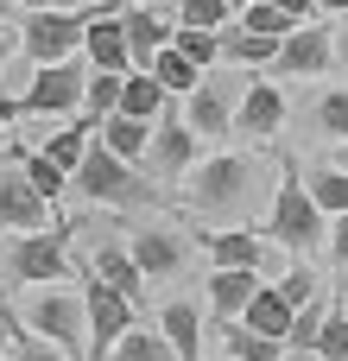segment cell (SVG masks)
Listing matches in <instances>:
<instances>
[{
    "mask_svg": "<svg viewBox=\"0 0 348 361\" xmlns=\"http://www.w3.org/2000/svg\"><path fill=\"white\" fill-rule=\"evenodd\" d=\"M266 241H273V247H292L298 260H304L311 247H323V241H330V216L317 209V197H311V184L298 178V165H285L279 190H273V209H266Z\"/></svg>",
    "mask_w": 348,
    "mask_h": 361,
    "instance_id": "obj_1",
    "label": "cell"
},
{
    "mask_svg": "<svg viewBox=\"0 0 348 361\" xmlns=\"http://www.w3.org/2000/svg\"><path fill=\"white\" fill-rule=\"evenodd\" d=\"M184 184H190L184 197H190L197 216H235V209H247V197H254V159H241V152H216V159L190 165Z\"/></svg>",
    "mask_w": 348,
    "mask_h": 361,
    "instance_id": "obj_2",
    "label": "cell"
},
{
    "mask_svg": "<svg viewBox=\"0 0 348 361\" xmlns=\"http://www.w3.org/2000/svg\"><path fill=\"white\" fill-rule=\"evenodd\" d=\"M76 190L89 197V203H101V209H139L152 190H146V178H139V165H127L120 152H108L101 140H89V152H82V165H76Z\"/></svg>",
    "mask_w": 348,
    "mask_h": 361,
    "instance_id": "obj_3",
    "label": "cell"
},
{
    "mask_svg": "<svg viewBox=\"0 0 348 361\" xmlns=\"http://www.w3.org/2000/svg\"><path fill=\"white\" fill-rule=\"evenodd\" d=\"M95 6H101V0H95ZM95 6H89V13H95ZM89 13H76V6L25 13V19H19V57H25V63H63V57H82Z\"/></svg>",
    "mask_w": 348,
    "mask_h": 361,
    "instance_id": "obj_4",
    "label": "cell"
},
{
    "mask_svg": "<svg viewBox=\"0 0 348 361\" xmlns=\"http://www.w3.org/2000/svg\"><path fill=\"white\" fill-rule=\"evenodd\" d=\"M82 89H89V57H63V63H32V82L19 89V114H82Z\"/></svg>",
    "mask_w": 348,
    "mask_h": 361,
    "instance_id": "obj_5",
    "label": "cell"
},
{
    "mask_svg": "<svg viewBox=\"0 0 348 361\" xmlns=\"http://www.w3.org/2000/svg\"><path fill=\"white\" fill-rule=\"evenodd\" d=\"M25 324L57 343L70 361H89V311H82V292H57V286H38V298L25 305Z\"/></svg>",
    "mask_w": 348,
    "mask_h": 361,
    "instance_id": "obj_6",
    "label": "cell"
},
{
    "mask_svg": "<svg viewBox=\"0 0 348 361\" xmlns=\"http://www.w3.org/2000/svg\"><path fill=\"white\" fill-rule=\"evenodd\" d=\"M82 311H89V361H108V349L133 330V311H139V305L82 267Z\"/></svg>",
    "mask_w": 348,
    "mask_h": 361,
    "instance_id": "obj_7",
    "label": "cell"
},
{
    "mask_svg": "<svg viewBox=\"0 0 348 361\" xmlns=\"http://www.w3.org/2000/svg\"><path fill=\"white\" fill-rule=\"evenodd\" d=\"M70 228H32V235H13L6 241V267L19 286H57L70 273Z\"/></svg>",
    "mask_w": 348,
    "mask_h": 361,
    "instance_id": "obj_8",
    "label": "cell"
},
{
    "mask_svg": "<svg viewBox=\"0 0 348 361\" xmlns=\"http://www.w3.org/2000/svg\"><path fill=\"white\" fill-rule=\"evenodd\" d=\"M235 102H241V82L203 76V82L184 95V121L197 127V140H228V133H235Z\"/></svg>",
    "mask_w": 348,
    "mask_h": 361,
    "instance_id": "obj_9",
    "label": "cell"
},
{
    "mask_svg": "<svg viewBox=\"0 0 348 361\" xmlns=\"http://www.w3.org/2000/svg\"><path fill=\"white\" fill-rule=\"evenodd\" d=\"M197 127L184 121V108H165L159 121H152V171L159 178H190V165H197Z\"/></svg>",
    "mask_w": 348,
    "mask_h": 361,
    "instance_id": "obj_10",
    "label": "cell"
},
{
    "mask_svg": "<svg viewBox=\"0 0 348 361\" xmlns=\"http://www.w3.org/2000/svg\"><path fill=\"white\" fill-rule=\"evenodd\" d=\"M330 63H336V32H330V25H311V19H304V25L279 44V57H273L279 76H323Z\"/></svg>",
    "mask_w": 348,
    "mask_h": 361,
    "instance_id": "obj_11",
    "label": "cell"
},
{
    "mask_svg": "<svg viewBox=\"0 0 348 361\" xmlns=\"http://www.w3.org/2000/svg\"><path fill=\"white\" fill-rule=\"evenodd\" d=\"M82 57H89V70H133V44H127V25H120V13H108V6H95L89 13V32H82Z\"/></svg>",
    "mask_w": 348,
    "mask_h": 361,
    "instance_id": "obj_12",
    "label": "cell"
},
{
    "mask_svg": "<svg viewBox=\"0 0 348 361\" xmlns=\"http://www.w3.org/2000/svg\"><path fill=\"white\" fill-rule=\"evenodd\" d=\"M0 228H6V235L51 228V203L32 190V178H25V171H0Z\"/></svg>",
    "mask_w": 348,
    "mask_h": 361,
    "instance_id": "obj_13",
    "label": "cell"
},
{
    "mask_svg": "<svg viewBox=\"0 0 348 361\" xmlns=\"http://www.w3.org/2000/svg\"><path fill=\"white\" fill-rule=\"evenodd\" d=\"M279 127H285V89H273V82H247L241 102H235V133H247V140H273Z\"/></svg>",
    "mask_w": 348,
    "mask_h": 361,
    "instance_id": "obj_14",
    "label": "cell"
},
{
    "mask_svg": "<svg viewBox=\"0 0 348 361\" xmlns=\"http://www.w3.org/2000/svg\"><path fill=\"white\" fill-rule=\"evenodd\" d=\"M260 286H266V279H260L254 267H216L203 292H209V311H216L222 324H235V317L254 305V292H260Z\"/></svg>",
    "mask_w": 348,
    "mask_h": 361,
    "instance_id": "obj_15",
    "label": "cell"
},
{
    "mask_svg": "<svg viewBox=\"0 0 348 361\" xmlns=\"http://www.w3.org/2000/svg\"><path fill=\"white\" fill-rule=\"evenodd\" d=\"M120 25H127V44H133V70H146V63H152V57L171 44V32H178V25H171L159 6H139V0L120 13Z\"/></svg>",
    "mask_w": 348,
    "mask_h": 361,
    "instance_id": "obj_16",
    "label": "cell"
},
{
    "mask_svg": "<svg viewBox=\"0 0 348 361\" xmlns=\"http://www.w3.org/2000/svg\"><path fill=\"white\" fill-rule=\"evenodd\" d=\"M95 140L108 146V152H120L127 165H146L152 159V121H139V114H108V121H95Z\"/></svg>",
    "mask_w": 348,
    "mask_h": 361,
    "instance_id": "obj_17",
    "label": "cell"
},
{
    "mask_svg": "<svg viewBox=\"0 0 348 361\" xmlns=\"http://www.w3.org/2000/svg\"><path fill=\"white\" fill-rule=\"evenodd\" d=\"M133 247V260H139V273L146 279H171V273H184V235H171V228H146V235H133L127 241Z\"/></svg>",
    "mask_w": 348,
    "mask_h": 361,
    "instance_id": "obj_18",
    "label": "cell"
},
{
    "mask_svg": "<svg viewBox=\"0 0 348 361\" xmlns=\"http://www.w3.org/2000/svg\"><path fill=\"white\" fill-rule=\"evenodd\" d=\"M89 273H95V279H108L114 292H127L133 305L146 298V273H139V260H133V247H127V241H95Z\"/></svg>",
    "mask_w": 348,
    "mask_h": 361,
    "instance_id": "obj_19",
    "label": "cell"
},
{
    "mask_svg": "<svg viewBox=\"0 0 348 361\" xmlns=\"http://www.w3.org/2000/svg\"><path fill=\"white\" fill-rule=\"evenodd\" d=\"M203 247H209L216 267H254V273H266V260H273V241L254 235V228H222V235H209Z\"/></svg>",
    "mask_w": 348,
    "mask_h": 361,
    "instance_id": "obj_20",
    "label": "cell"
},
{
    "mask_svg": "<svg viewBox=\"0 0 348 361\" xmlns=\"http://www.w3.org/2000/svg\"><path fill=\"white\" fill-rule=\"evenodd\" d=\"M6 159H13V165L32 178V190H38L51 209H57V197H63V190H76V178H70L57 159H44V146H6Z\"/></svg>",
    "mask_w": 348,
    "mask_h": 361,
    "instance_id": "obj_21",
    "label": "cell"
},
{
    "mask_svg": "<svg viewBox=\"0 0 348 361\" xmlns=\"http://www.w3.org/2000/svg\"><path fill=\"white\" fill-rule=\"evenodd\" d=\"M159 330H165V343L178 349V361H203V311H197L190 298H171V305L159 311Z\"/></svg>",
    "mask_w": 348,
    "mask_h": 361,
    "instance_id": "obj_22",
    "label": "cell"
},
{
    "mask_svg": "<svg viewBox=\"0 0 348 361\" xmlns=\"http://www.w3.org/2000/svg\"><path fill=\"white\" fill-rule=\"evenodd\" d=\"M292 317H298V311H292V298H285L279 286H260V292H254V305L241 311V324H247V330H260V336H273V343H285V336H292Z\"/></svg>",
    "mask_w": 348,
    "mask_h": 361,
    "instance_id": "obj_23",
    "label": "cell"
},
{
    "mask_svg": "<svg viewBox=\"0 0 348 361\" xmlns=\"http://www.w3.org/2000/svg\"><path fill=\"white\" fill-rule=\"evenodd\" d=\"M279 44H285V38L247 32L241 19H228V25H222V57H228V63H241V70H260V63H273V57H279Z\"/></svg>",
    "mask_w": 348,
    "mask_h": 361,
    "instance_id": "obj_24",
    "label": "cell"
},
{
    "mask_svg": "<svg viewBox=\"0 0 348 361\" xmlns=\"http://www.w3.org/2000/svg\"><path fill=\"white\" fill-rule=\"evenodd\" d=\"M171 108V89L152 76V70H127V82H120V114H139V121H159Z\"/></svg>",
    "mask_w": 348,
    "mask_h": 361,
    "instance_id": "obj_25",
    "label": "cell"
},
{
    "mask_svg": "<svg viewBox=\"0 0 348 361\" xmlns=\"http://www.w3.org/2000/svg\"><path fill=\"white\" fill-rule=\"evenodd\" d=\"M222 349H228L235 361H285V355H292L285 343H273V336H260V330H247L241 317H235V324H222Z\"/></svg>",
    "mask_w": 348,
    "mask_h": 361,
    "instance_id": "obj_26",
    "label": "cell"
},
{
    "mask_svg": "<svg viewBox=\"0 0 348 361\" xmlns=\"http://www.w3.org/2000/svg\"><path fill=\"white\" fill-rule=\"evenodd\" d=\"M0 330H6V343H13V361H70L57 343H44V336H38L25 317H13L6 305H0Z\"/></svg>",
    "mask_w": 348,
    "mask_h": 361,
    "instance_id": "obj_27",
    "label": "cell"
},
{
    "mask_svg": "<svg viewBox=\"0 0 348 361\" xmlns=\"http://www.w3.org/2000/svg\"><path fill=\"white\" fill-rule=\"evenodd\" d=\"M89 140H95V121L82 114V121H70V127H57L51 140H44V159H57L70 178H76V165H82V152H89Z\"/></svg>",
    "mask_w": 348,
    "mask_h": 361,
    "instance_id": "obj_28",
    "label": "cell"
},
{
    "mask_svg": "<svg viewBox=\"0 0 348 361\" xmlns=\"http://www.w3.org/2000/svg\"><path fill=\"white\" fill-rule=\"evenodd\" d=\"M108 361H178V349L165 343V330H139V324H133V330L108 349Z\"/></svg>",
    "mask_w": 348,
    "mask_h": 361,
    "instance_id": "obj_29",
    "label": "cell"
},
{
    "mask_svg": "<svg viewBox=\"0 0 348 361\" xmlns=\"http://www.w3.org/2000/svg\"><path fill=\"white\" fill-rule=\"evenodd\" d=\"M146 70H152V76H159V82L171 89V95H190V89L203 82V70H197V63H190V57H184L178 44H165V51H159V57H152Z\"/></svg>",
    "mask_w": 348,
    "mask_h": 361,
    "instance_id": "obj_30",
    "label": "cell"
},
{
    "mask_svg": "<svg viewBox=\"0 0 348 361\" xmlns=\"http://www.w3.org/2000/svg\"><path fill=\"white\" fill-rule=\"evenodd\" d=\"M304 184H311V197H317L323 216H348V171L342 165H317Z\"/></svg>",
    "mask_w": 348,
    "mask_h": 361,
    "instance_id": "obj_31",
    "label": "cell"
},
{
    "mask_svg": "<svg viewBox=\"0 0 348 361\" xmlns=\"http://www.w3.org/2000/svg\"><path fill=\"white\" fill-rule=\"evenodd\" d=\"M120 70H89V89H82V114L89 121H108L114 108H120Z\"/></svg>",
    "mask_w": 348,
    "mask_h": 361,
    "instance_id": "obj_32",
    "label": "cell"
},
{
    "mask_svg": "<svg viewBox=\"0 0 348 361\" xmlns=\"http://www.w3.org/2000/svg\"><path fill=\"white\" fill-rule=\"evenodd\" d=\"M330 305H336V298H323V292H317V298H311V305L292 317V336H285V349H298V355H317V336H323V317H330Z\"/></svg>",
    "mask_w": 348,
    "mask_h": 361,
    "instance_id": "obj_33",
    "label": "cell"
},
{
    "mask_svg": "<svg viewBox=\"0 0 348 361\" xmlns=\"http://www.w3.org/2000/svg\"><path fill=\"white\" fill-rule=\"evenodd\" d=\"M235 19H241L247 32H266V38H292V32H298V19H292V13H285L279 0H247V6H241Z\"/></svg>",
    "mask_w": 348,
    "mask_h": 361,
    "instance_id": "obj_34",
    "label": "cell"
},
{
    "mask_svg": "<svg viewBox=\"0 0 348 361\" xmlns=\"http://www.w3.org/2000/svg\"><path fill=\"white\" fill-rule=\"evenodd\" d=\"M171 44H178L197 70H209V63L222 57V32H203V25H178V32H171Z\"/></svg>",
    "mask_w": 348,
    "mask_h": 361,
    "instance_id": "obj_35",
    "label": "cell"
},
{
    "mask_svg": "<svg viewBox=\"0 0 348 361\" xmlns=\"http://www.w3.org/2000/svg\"><path fill=\"white\" fill-rule=\"evenodd\" d=\"M235 19V0H178V25H203V32H222Z\"/></svg>",
    "mask_w": 348,
    "mask_h": 361,
    "instance_id": "obj_36",
    "label": "cell"
},
{
    "mask_svg": "<svg viewBox=\"0 0 348 361\" xmlns=\"http://www.w3.org/2000/svg\"><path fill=\"white\" fill-rule=\"evenodd\" d=\"M317 361H348V311H342V305H330V317H323Z\"/></svg>",
    "mask_w": 348,
    "mask_h": 361,
    "instance_id": "obj_37",
    "label": "cell"
},
{
    "mask_svg": "<svg viewBox=\"0 0 348 361\" xmlns=\"http://www.w3.org/2000/svg\"><path fill=\"white\" fill-rule=\"evenodd\" d=\"M317 127H323L330 140H348V89H323V102H317Z\"/></svg>",
    "mask_w": 348,
    "mask_h": 361,
    "instance_id": "obj_38",
    "label": "cell"
},
{
    "mask_svg": "<svg viewBox=\"0 0 348 361\" xmlns=\"http://www.w3.org/2000/svg\"><path fill=\"white\" fill-rule=\"evenodd\" d=\"M279 292H285V298H292V311H304V305H311V298H317V292H323V286H317V273H311V267H304V260H292V273H285V279H279Z\"/></svg>",
    "mask_w": 348,
    "mask_h": 361,
    "instance_id": "obj_39",
    "label": "cell"
},
{
    "mask_svg": "<svg viewBox=\"0 0 348 361\" xmlns=\"http://www.w3.org/2000/svg\"><path fill=\"white\" fill-rule=\"evenodd\" d=\"M323 247H330V260L348 273V216H330V241Z\"/></svg>",
    "mask_w": 348,
    "mask_h": 361,
    "instance_id": "obj_40",
    "label": "cell"
},
{
    "mask_svg": "<svg viewBox=\"0 0 348 361\" xmlns=\"http://www.w3.org/2000/svg\"><path fill=\"white\" fill-rule=\"evenodd\" d=\"M6 121H19V95H0V159H6Z\"/></svg>",
    "mask_w": 348,
    "mask_h": 361,
    "instance_id": "obj_41",
    "label": "cell"
},
{
    "mask_svg": "<svg viewBox=\"0 0 348 361\" xmlns=\"http://www.w3.org/2000/svg\"><path fill=\"white\" fill-rule=\"evenodd\" d=\"M279 6H285V13H292V19H298V25H304V19H311V13H323V0H279Z\"/></svg>",
    "mask_w": 348,
    "mask_h": 361,
    "instance_id": "obj_42",
    "label": "cell"
},
{
    "mask_svg": "<svg viewBox=\"0 0 348 361\" xmlns=\"http://www.w3.org/2000/svg\"><path fill=\"white\" fill-rule=\"evenodd\" d=\"M19 13H44V6H76V0H13Z\"/></svg>",
    "mask_w": 348,
    "mask_h": 361,
    "instance_id": "obj_43",
    "label": "cell"
},
{
    "mask_svg": "<svg viewBox=\"0 0 348 361\" xmlns=\"http://www.w3.org/2000/svg\"><path fill=\"white\" fill-rule=\"evenodd\" d=\"M13 57H19V38H6V32H0V76H6V63H13Z\"/></svg>",
    "mask_w": 348,
    "mask_h": 361,
    "instance_id": "obj_44",
    "label": "cell"
},
{
    "mask_svg": "<svg viewBox=\"0 0 348 361\" xmlns=\"http://www.w3.org/2000/svg\"><path fill=\"white\" fill-rule=\"evenodd\" d=\"M323 13H348V0H323Z\"/></svg>",
    "mask_w": 348,
    "mask_h": 361,
    "instance_id": "obj_45",
    "label": "cell"
},
{
    "mask_svg": "<svg viewBox=\"0 0 348 361\" xmlns=\"http://www.w3.org/2000/svg\"><path fill=\"white\" fill-rule=\"evenodd\" d=\"M336 165H342V171H348V140H342V152H336Z\"/></svg>",
    "mask_w": 348,
    "mask_h": 361,
    "instance_id": "obj_46",
    "label": "cell"
},
{
    "mask_svg": "<svg viewBox=\"0 0 348 361\" xmlns=\"http://www.w3.org/2000/svg\"><path fill=\"white\" fill-rule=\"evenodd\" d=\"M336 305H342V311H348V286H342V292H336Z\"/></svg>",
    "mask_w": 348,
    "mask_h": 361,
    "instance_id": "obj_47",
    "label": "cell"
},
{
    "mask_svg": "<svg viewBox=\"0 0 348 361\" xmlns=\"http://www.w3.org/2000/svg\"><path fill=\"white\" fill-rule=\"evenodd\" d=\"M209 361H235V355H228V349H222V355H209Z\"/></svg>",
    "mask_w": 348,
    "mask_h": 361,
    "instance_id": "obj_48",
    "label": "cell"
},
{
    "mask_svg": "<svg viewBox=\"0 0 348 361\" xmlns=\"http://www.w3.org/2000/svg\"><path fill=\"white\" fill-rule=\"evenodd\" d=\"M139 6H165V0H139Z\"/></svg>",
    "mask_w": 348,
    "mask_h": 361,
    "instance_id": "obj_49",
    "label": "cell"
}]
</instances>
